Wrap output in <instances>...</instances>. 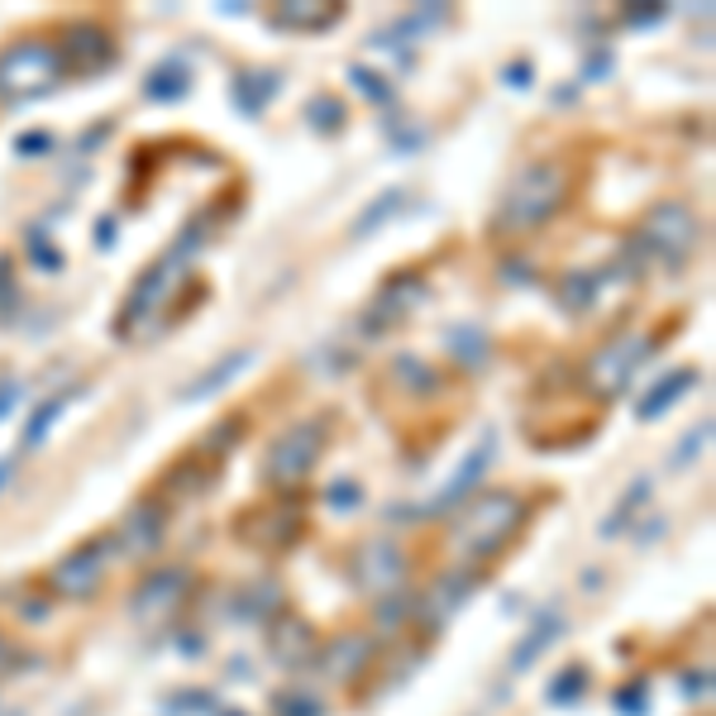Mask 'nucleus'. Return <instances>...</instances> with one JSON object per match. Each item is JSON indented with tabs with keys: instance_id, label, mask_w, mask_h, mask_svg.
<instances>
[{
	"instance_id": "obj_36",
	"label": "nucleus",
	"mask_w": 716,
	"mask_h": 716,
	"mask_svg": "<svg viewBox=\"0 0 716 716\" xmlns=\"http://www.w3.org/2000/svg\"><path fill=\"white\" fill-rule=\"evenodd\" d=\"M349 82H354L369 101H392V82L377 77V72H369V68H349Z\"/></svg>"
},
{
	"instance_id": "obj_19",
	"label": "nucleus",
	"mask_w": 716,
	"mask_h": 716,
	"mask_svg": "<svg viewBox=\"0 0 716 716\" xmlns=\"http://www.w3.org/2000/svg\"><path fill=\"white\" fill-rule=\"evenodd\" d=\"M445 349H449V359L459 363V369H468V373H478V369H487L492 363V334H487L478 320H464V325H449L445 330Z\"/></svg>"
},
{
	"instance_id": "obj_47",
	"label": "nucleus",
	"mask_w": 716,
	"mask_h": 716,
	"mask_svg": "<svg viewBox=\"0 0 716 716\" xmlns=\"http://www.w3.org/2000/svg\"><path fill=\"white\" fill-rule=\"evenodd\" d=\"M14 478V459H0V487H6Z\"/></svg>"
},
{
	"instance_id": "obj_37",
	"label": "nucleus",
	"mask_w": 716,
	"mask_h": 716,
	"mask_svg": "<svg viewBox=\"0 0 716 716\" xmlns=\"http://www.w3.org/2000/svg\"><path fill=\"white\" fill-rule=\"evenodd\" d=\"M325 501H330L334 511H349V507H359V501H363V487H359L354 478H334V482L325 487Z\"/></svg>"
},
{
	"instance_id": "obj_23",
	"label": "nucleus",
	"mask_w": 716,
	"mask_h": 716,
	"mask_svg": "<svg viewBox=\"0 0 716 716\" xmlns=\"http://www.w3.org/2000/svg\"><path fill=\"white\" fill-rule=\"evenodd\" d=\"M278 86H282L278 72H239L235 86H230V96H235V105L243 115H263V105L278 96Z\"/></svg>"
},
{
	"instance_id": "obj_14",
	"label": "nucleus",
	"mask_w": 716,
	"mask_h": 716,
	"mask_svg": "<svg viewBox=\"0 0 716 716\" xmlns=\"http://www.w3.org/2000/svg\"><path fill=\"white\" fill-rule=\"evenodd\" d=\"M425 297H430V282H425L421 272H397V278L383 287V297L369 307V315H363V330L377 334V330L397 325V320H406Z\"/></svg>"
},
{
	"instance_id": "obj_26",
	"label": "nucleus",
	"mask_w": 716,
	"mask_h": 716,
	"mask_svg": "<svg viewBox=\"0 0 716 716\" xmlns=\"http://www.w3.org/2000/svg\"><path fill=\"white\" fill-rule=\"evenodd\" d=\"M187 91H191V72L181 63H163V68L148 72V82H144L148 101H181Z\"/></svg>"
},
{
	"instance_id": "obj_44",
	"label": "nucleus",
	"mask_w": 716,
	"mask_h": 716,
	"mask_svg": "<svg viewBox=\"0 0 716 716\" xmlns=\"http://www.w3.org/2000/svg\"><path fill=\"white\" fill-rule=\"evenodd\" d=\"M14 402H20V383L10 377V383H0V416H10V406H14Z\"/></svg>"
},
{
	"instance_id": "obj_42",
	"label": "nucleus",
	"mask_w": 716,
	"mask_h": 716,
	"mask_svg": "<svg viewBox=\"0 0 716 716\" xmlns=\"http://www.w3.org/2000/svg\"><path fill=\"white\" fill-rule=\"evenodd\" d=\"M654 20H664V6H635V10H626V24H654Z\"/></svg>"
},
{
	"instance_id": "obj_41",
	"label": "nucleus",
	"mask_w": 716,
	"mask_h": 716,
	"mask_svg": "<svg viewBox=\"0 0 716 716\" xmlns=\"http://www.w3.org/2000/svg\"><path fill=\"white\" fill-rule=\"evenodd\" d=\"M377 626H383V631H402V626H406V602L397 598V602H383V606H377Z\"/></svg>"
},
{
	"instance_id": "obj_4",
	"label": "nucleus",
	"mask_w": 716,
	"mask_h": 716,
	"mask_svg": "<svg viewBox=\"0 0 716 716\" xmlns=\"http://www.w3.org/2000/svg\"><path fill=\"white\" fill-rule=\"evenodd\" d=\"M530 521V501L521 492H487L478 501H468V511L454 521V554L464 563H487L497 559L507 544L521 536V526Z\"/></svg>"
},
{
	"instance_id": "obj_17",
	"label": "nucleus",
	"mask_w": 716,
	"mask_h": 716,
	"mask_svg": "<svg viewBox=\"0 0 716 716\" xmlns=\"http://www.w3.org/2000/svg\"><path fill=\"white\" fill-rule=\"evenodd\" d=\"M268 645L278 654V664H287V668L315 664V654H320V640L301 616H278V626L268 631Z\"/></svg>"
},
{
	"instance_id": "obj_24",
	"label": "nucleus",
	"mask_w": 716,
	"mask_h": 716,
	"mask_svg": "<svg viewBox=\"0 0 716 716\" xmlns=\"http://www.w3.org/2000/svg\"><path fill=\"white\" fill-rule=\"evenodd\" d=\"M387 377H392V387L397 392H406V397H435L439 392V373L416 354H402L397 363H392Z\"/></svg>"
},
{
	"instance_id": "obj_1",
	"label": "nucleus",
	"mask_w": 716,
	"mask_h": 716,
	"mask_svg": "<svg viewBox=\"0 0 716 716\" xmlns=\"http://www.w3.org/2000/svg\"><path fill=\"white\" fill-rule=\"evenodd\" d=\"M573 191V167L563 158H530L516 167L501 201L492 210V235L497 239H526L540 225H550Z\"/></svg>"
},
{
	"instance_id": "obj_6",
	"label": "nucleus",
	"mask_w": 716,
	"mask_h": 716,
	"mask_svg": "<svg viewBox=\"0 0 716 716\" xmlns=\"http://www.w3.org/2000/svg\"><path fill=\"white\" fill-rule=\"evenodd\" d=\"M325 421H297V425H287V430L272 439L268 454H263V478L268 482H278V487H301L311 474H315V464H320V454H325Z\"/></svg>"
},
{
	"instance_id": "obj_16",
	"label": "nucleus",
	"mask_w": 716,
	"mask_h": 716,
	"mask_svg": "<svg viewBox=\"0 0 716 716\" xmlns=\"http://www.w3.org/2000/svg\"><path fill=\"white\" fill-rule=\"evenodd\" d=\"M315 664L325 668V678H334V683H354L363 668L373 664V645L363 635H354V631H344V635H334L325 650L315 654Z\"/></svg>"
},
{
	"instance_id": "obj_9",
	"label": "nucleus",
	"mask_w": 716,
	"mask_h": 716,
	"mask_svg": "<svg viewBox=\"0 0 716 716\" xmlns=\"http://www.w3.org/2000/svg\"><path fill=\"white\" fill-rule=\"evenodd\" d=\"M349 573H354V583L363 592H373V598H392V592H402L406 573H411V554L402 550V540H363L354 559H349Z\"/></svg>"
},
{
	"instance_id": "obj_2",
	"label": "nucleus",
	"mask_w": 716,
	"mask_h": 716,
	"mask_svg": "<svg viewBox=\"0 0 716 716\" xmlns=\"http://www.w3.org/2000/svg\"><path fill=\"white\" fill-rule=\"evenodd\" d=\"M703 243V220L693 216L688 201H660L645 210V220L631 230L626 253L635 272H678Z\"/></svg>"
},
{
	"instance_id": "obj_3",
	"label": "nucleus",
	"mask_w": 716,
	"mask_h": 716,
	"mask_svg": "<svg viewBox=\"0 0 716 716\" xmlns=\"http://www.w3.org/2000/svg\"><path fill=\"white\" fill-rule=\"evenodd\" d=\"M181 287H187V258H177V253L154 258V263L139 272V282L129 287L125 307H120V315H115V340L148 344L163 330L167 311H177Z\"/></svg>"
},
{
	"instance_id": "obj_5",
	"label": "nucleus",
	"mask_w": 716,
	"mask_h": 716,
	"mask_svg": "<svg viewBox=\"0 0 716 716\" xmlns=\"http://www.w3.org/2000/svg\"><path fill=\"white\" fill-rule=\"evenodd\" d=\"M68 77L53 39H20L0 53V105H29Z\"/></svg>"
},
{
	"instance_id": "obj_43",
	"label": "nucleus",
	"mask_w": 716,
	"mask_h": 716,
	"mask_svg": "<svg viewBox=\"0 0 716 716\" xmlns=\"http://www.w3.org/2000/svg\"><path fill=\"white\" fill-rule=\"evenodd\" d=\"M616 712H631V716H640V712H645V697H640V688H626V693H616Z\"/></svg>"
},
{
	"instance_id": "obj_28",
	"label": "nucleus",
	"mask_w": 716,
	"mask_h": 716,
	"mask_svg": "<svg viewBox=\"0 0 716 716\" xmlns=\"http://www.w3.org/2000/svg\"><path fill=\"white\" fill-rule=\"evenodd\" d=\"M402 206H406V191H383V196H377V201L363 206V216L354 220V230H349V235H354V239H369V235L377 230V225H387V220L397 216Z\"/></svg>"
},
{
	"instance_id": "obj_33",
	"label": "nucleus",
	"mask_w": 716,
	"mask_h": 716,
	"mask_svg": "<svg viewBox=\"0 0 716 716\" xmlns=\"http://www.w3.org/2000/svg\"><path fill=\"white\" fill-rule=\"evenodd\" d=\"M707 439H712V421H697L693 430L683 435V445L674 449V459H668V468H688V464L697 459V454L707 449Z\"/></svg>"
},
{
	"instance_id": "obj_27",
	"label": "nucleus",
	"mask_w": 716,
	"mask_h": 716,
	"mask_svg": "<svg viewBox=\"0 0 716 716\" xmlns=\"http://www.w3.org/2000/svg\"><path fill=\"white\" fill-rule=\"evenodd\" d=\"M482 474H487V445H482L478 454H468V459H464V468H459V474L449 478V487H445V492H439V501H435L430 511H449L454 501H459V497H464L468 487H474V482H478Z\"/></svg>"
},
{
	"instance_id": "obj_45",
	"label": "nucleus",
	"mask_w": 716,
	"mask_h": 716,
	"mask_svg": "<svg viewBox=\"0 0 716 716\" xmlns=\"http://www.w3.org/2000/svg\"><path fill=\"white\" fill-rule=\"evenodd\" d=\"M501 77H507L516 91H521V86H530V63H511L507 72H501Z\"/></svg>"
},
{
	"instance_id": "obj_13",
	"label": "nucleus",
	"mask_w": 716,
	"mask_h": 716,
	"mask_svg": "<svg viewBox=\"0 0 716 716\" xmlns=\"http://www.w3.org/2000/svg\"><path fill=\"white\" fill-rule=\"evenodd\" d=\"M187 592H191V573L187 569H158V573H148L144 583L134 588L129 612H134L139 626H154V621L177 616V606L187 602Z\"/></svg>"
},
{
	"instance_id": "obj_46",
	"label": "nucleus",
	"mask_w": 716,
	"mask_h": 716,
	"mask_svg": "<svg viewBox=\"0 0 716 716\" xmlns=\"http://www.w3.org/2000/svg\"><path fill=\"white\" fill-rule=\"evenodd\" d=\"M96 243H101V249H111V243H115V220H111V216L96 225Z\"/></svg>"
},
{
	"instance_id": "obj_31",
	"label": "nucleus",
	"mask_w": 716,
	"mask_h": 716,
	"mask_svg": "<svg viewBox=\"0 0 716 716\" xmlns=\"http://www.w3.org/2000/svg\"><path fill=\"white\" fill-rule=\"evenodd\" d=\"M559 631H563V621H559V616L540 621V626L530 631V635L521 640V645H516V660H511V668H516V674H521V668H530V664H536V654H540L544 645H550V640H554Z\"/></svg>"
},
{
	"instance_id": "obj_32",
	"label": "nucleus",
	"mask_w": 716,
	"mask_h": 716,
	"mask_svg": "<svg viewBox=\"0 0 716 716\" xmlns=\"http://www.w3.org/2000/svg\"><path fill=\"white\" fill-rule=\"evenodd\" d=\"M307 115H311V129H320V134H340L344 129V101L330 96V91H320V96L307 105Z\"/></svg>"
},
{
	"instance_id": "obj_34",
	"label": "nucleus",
	"mask_w": 716,
	"mask_h": 716,
	"mask_svg": "<svg viewBox=\"0 0 716 716\" xmlns=\"http://www.w3.org/2000/svg\"><path fill=\"white\" fill-rule=\"evenodd\" d=\"M583 688H588V674H583V668L573 664V668H563V674L554 678V688H550V703H559V707H563V703H573V697L583 693Z\"/></svg>"
},
{
	"instance_id": "obj_30",
	"label": "nucleus",
	"mask_w": 716,
	"mask_h": 716,
	"mask_svg": "<svg viewBox=\"0 0 716 716\" xmlns=\"http://www.w3.org/2000/svg\"><path fill=\"white\" fill-rule=\"evenodd\" d=\"M243 430H249V421H243V416H220L216 430H206L201 454H210V459H225V454H230L239 439H243Z\"/></svg>"
},
{
	"instance_id": "obj_12",
	"label": "nucleus",
	"mask_w": 716,
	"mask_h": 716,
	"mask_svg": "<svg viewBox=\"0 0 716 716\" xmlns=\"http://www.w3.org/2000/svg\"><path fill=\"white\" fill-rule=\"evenodd\" d=\"M120 554L125 559H154L167 544V501L139 497L134 507L120 516Z\"/></svg>"
},
{
	"instance_id": "obj_25",
	"label": "nucleus",
	"mask_w": 716,
	"mask_h": 716,
	"mask_svg": "<svg viewBox=\"0 0 716 716\" xmlns=\"http://www.w3.org/2000/svg\"><path fill=\"white\" fill-rule=\"evenodd\" d=\"M474 588H478V573H474V569L445 573V578L435 583V602H425V612H430L435 621H449V612H454V606H459ZM430 616H425V621H430Z\"/></svg>"
},
{
	"instance_id": "obj_7",
	"label": "nucleus",
	"mask_w": 716,
	"mask_h": 716,
	"mask_svg": "<svg viewBox=\"0 0 716 716\" xmlns=\"http://www.w3.org/2000/svg\"><path fill=\"white\" fill-rule=\"evenodd\" d=\"M650 349H654V334H645V330H631V334H616V340H606L598 354L588 359V369H583L588 392H592V397H602V402L621 397V392L631 387L635 369L650 359Z\"/></svg>"
},
{
	"instance_id": "obj_15",
	"label": "nucleus",
	"mask_w": 716,
	"mask_h": 716,
	"mask_svg": "<svg viewBox=\"0 0 716 716\" xmlns=\"http://www.w3.org/2000/svg\"><path fill=\"white\" fill-rule=\"evenodd\" d=\"M216 478H220V464L210 459V454H187V459H177L173 468L163 474V497L167 501H191V497H201V492H210L216 487Z\"/></svg>"
},
{
	"instance_id": "obj_29",
	"label": "nucleus",
	"mask_w": 716,
	"mask_h": 716,
	"mask_svg": "<svg viewBox=\"0 0 716 716\" xmlns=\"http://www.w3.org/2000/svg\"><path fill=\"white\" fill-rule=\"evenodd\" d=\"M68 402H72V387H63V392H58V397H49V402H43V406L34 411V416H29V425H24V449L43 445V435L53 430V421L63 416V406H68Z\"/></svg>"
},
{
	"instance_id": "obj_35",
	"label": "nucleus",
	"mask_w": 716,
	"mask_h": 716,
	"mask_svg": "<svg viewBox=\"0 0 716 716\" xmlns=\"http://www.w3.org/2000/svg\"><path fill=\"white\" fill-rule=\"evenodd\" d=\"M278 716H320V703L311 693H301V688H287V693H278Z\"/></svg>"
},
{
	"instance_id": "obj_8",
	"label": "nucleus",
	"mask_w": 716,
	"mask_h": 716,
	"mask_svg": "<svg viewBox=\"0 0 716 716\" xmlns=\"http://www.w3.org/2000/svg\"><path fill=\"white\" fill-rule=\"evenodd\" d=\"M111 550H115L111 540H86V544H77V550H68L63 559L53 563L49 592L53 598H63V602L96 598L101 583H105V559H111Z\"/></svg>"
},
{
	"instance_id": "obj_18",
	"label": "nucleus",
	"mask_w": 716,
	"mask_h": 716,
	"mask_svg": "<svg viewBox=\"0 0 716 716\" xmlns=\"http://www.w3.org/2000/svg\"><path fill=\"white\" fill-rule=\"evenodd\" d=\"M697 383H703V377H697V369H674V373H664L660 383H654V387L645 392V397L635 402V421H640V425L660 421L664 411L674 406V402H683V397H688V392H693Z\"/></svg>"
},
{
	"instance_id": "obj_39",
	"label": "nucleus",
	"mask_w": 716,
	"mask_h": 716,
	"mask_svg": "<svg viewBox=\"0 0 716 716\" xmlns=\"http://www.w3.org/2000/svg\"><path fill=\"white\" fill-rule=\"evenodd\" d=\"M14 301H20V292H14V268H10V258H0V320H6Z\"/></svg>"
},
{
	"instance_id": "obj_10",
	"label": "nucleus",
	"mask_w": 716,
	"mask_h": 716,
	"mask_svg": "<svg viewBox=\"0 0 716 716\" xmlns=\"http://www.w3.org/2000/svg\"><path fill=\"white\" fill-rule=\"evenodd\" d=\"M301 507L297 501H258L243 516H235V536L258 550H287L301 540Z\"/></svg>"
},
{
	"instance_id": "obj_22",
	"label": "nucleus",
	"mask_w": 716,
	"mask_h": 716,
	"mask_svg": "<svg viewBox=\"0 0 716 716\" xmlns=\"http://www.w3.org/2000/svg\"><path fill=\"white\" fill-rule=\"evenodd\" d=\"M253 363V349H235V354H225V359H216L210 369L201 373V377H191V387L181 392V402H196V397H216V392H225L235 383V377L243 373Z\"/></svg>"
},
{
	"instance_id": "obj_11",
	"label": "nucleus",
	"mask_w": 716,
	"mask_h": 716,
	"mask_svg": "<svg viewBox=\"0 0 716 716\" xmlns=\"http://www.w3.org/2000/svg\"><path fill=\"white\" fill-rule=\"evenodd\" d=\"M53 43H58V53H63V68L68 72L101 77V72L115 63V39H111V29L96 24V20H72V24H63Z\"/></svg>"
},
{
	"instance_id": "obj_38",
	"label": "nucleus",
	"mask_w": 716,
	"mask_h": 716,
	"mask_svg": "<svg viewBox=\"0 0 716 716\" xmlns=\"http://www.w3.org/2000/svg\"><path fill=\"white\" fill-rule=\"evenodd\" d=\"M29 253H34V263L39 268H63V253H58V243L49 239V243H43V230H29Z\"/></svg>"
},
{
	"instance_id": "obj_40",
	"label": "nucleus",
	"mask_w": 716,
	"mask_h": 716,
	"mask_svg": "<svg viewBox=\"0 0 716 716\" xmlns=\"http://www.w3.org/2000/svg\"><path fill=\"white\" fill-rule=\"evenodd\" d=\"M20 158H34V154H53V134H43V129H34V134H20Z\"/></svg>"
},
{
	"instance_id": "obj_20",
	"label": "nucleus",
	"mask_w": 716,
	"mask_h": 716,
	"mask_svg": "<svg viewBox=\"0 0 716 716\" xmlns=\"http://www.w3.org/2000/svg\"><path fill=\"white\" fill-rule=\"evenodd\" d=\"M602 287L606 282H602L598 268H573V272H563V278L554 282V301H559L563 315H588L592 307H598Z\"/></svg>"
},
{
	"instance_id": "obj_21",
	"label": "nucleus",
	"mask_w": 716,
	"mask_h": 716,
	"mask_svg": "<svg viewBox=\"0 0 716 716\" xmlns=\"http://www.w3.org/2000/svg\"><path fill=\"white\" fill-rule=\"evenodd\" d=\"M344 6H334V0H325V6H315V0H287V6L272 10V24L278 29H292V34H320V29L340 24Z\"/></svg>"
}]
</instances>
